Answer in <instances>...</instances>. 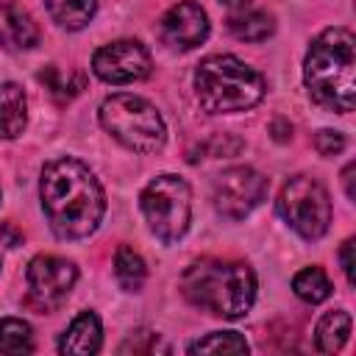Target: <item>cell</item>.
I'll use <instances>...</instances> for the list:
<instances>
[{
    "label": "cell",
    "instance_id": "1",
    "mask_svg": "<svg viewBox=\"0 0 356 356\" xmlns=\"http://www.w3.org/2000/svg\"><path fill=\"white\" fill-rule=\"evenodd\" d=\"M42 211L61 239H83L97 231L106 214V195L95 172L78 159H53L39 178Z\"/></svg>",
    "mask_w": 356,
    "mask_h": 356
},
{
    "label": "cell",
    "instance_id": "2",
    "mask_svg": "<svg viewBox=\"0 0 356 356\" xmlns=\"http://www.w3.org/2000/svg\"><path fill=\"white\" fill-rule=\"evenodd\" d=\"M303 83L309 97L337 114H348L356 106V39L348 28H325L314 36L306 61Z\"/></svg>",
    "mask_w": 356,
    "mask_h": 356
},
{
    "label": "cell",
    "instance_id": "3",
    "mask_svg": "<svg viewBox=\"0 0 356 356\" xmlns=\"http://www.w3.org/2000/svg\"><path fill=\"white\" fill-rule=\"evenodd\" d=\"M184 298L222 320H239L256 300V275L245 261L200 259L181 275Z\"/></svg>",
    "mask_w": 356,
    "mask_h": 356
},
{
    "label": "cell",
    "instance_id": "4",
    "mask_svg": "<svg viewBox=\"0 0 356 356\" xmlns=\"http://www.w3.org/2000/svg\"><path fill=\"white\" fill-rule=\"evenodd\" d=\"M264 78L236 56H206L195 70V95L209 114H234L253 108L264 97Z\"/></svg>",
    "mask_w": 356,
    "mask_h": 356
},
{
    "label": "cell",
    "instance_id": "5",
    "mask_svg": "<svg viewBox=\"0 0 356 356\" xmlns=\"http://www.w3.org/2000/svg\"><path fill=\"white\" fill-rule=\"evenodd\" d=\"M100 125L134 153H156L167 139V128L153 103L139 95H111L100 103Z\"/></svg>",
    "mask_w": 356,
    "mask_h": 356
},
{
    "label": "cell",
    "instance_id": "6",
    "mask_svg": "<svg viewBox=\"0 0 356 356\" xmlns=\"http://www.w3.org/2000/svg\"><path fill=\"white\" fill-rule=\"evenodd\" d=\"M139 206L147 220V228L164 245H172L186 234L192 220V192L181 175H172V172L156 175L142 189Z\"/></svg>",
    "mask_w": 356,
    "mask_h": 356
},
{
    "label": "cell",
    "instance_id": "7",
    "mask_svg": "<svg viewBox=\"0 0 356 356\" xmlns=\"http://www.w3.org/2000/svg\"><path fill=\"white\" fill-rule=\"evenodd\" d=\"M278 214L303 239H320L331 222V200L325 186L309 175H292L278 195Z\"/></svg>",
    "mask_w": 356,
    "mask_h": 356
},
{
    "label": "cell",
    "instance_id": "8",
    "mask_svg": "<svg viewBox=\"0 0 356 356\" xmlns=\"http://www.w3.org/2000/svg\"><path fill=\"white\" fill-rule=\"evenodd\" d=\"M267 195V178L253 167H228L214 181V209L228 220L248 217Z\"/></svg>",
    "mask_w": 356,
    "mask_h": 356
},
{
    "label": "cell",
    "instance_id": "9",
    "mask_svg": "<svg viewBox=\"0 0 356 356\" xmlns=\"http://www.w3.org/2000/svg\"><path fill=\"white\" fill-rule=\"evenodd\" d=\"M28 298L36 309L47 312L56 309L67 300V295L75 286L78 270L72 261L61 259V256H36L28 264Z\"/></svg>",
    "mask_w": 356,
    "mask_h": 356
},
{
    "label": "cell",
    "instance_id": "10",
    "mask_svg": "<svg viewBox=\"0 0 356 356\" xmlns=\"http://www.w3.org/2000/svg\"><path fill=\"white\" fill-rule=\"evenodd\" d=\"M150 53L136 39H117L95 50L92 72L106 83H134L150 75Z\"/></svg>",
    "mask_w": 356,
    "mask_h": 356
},
{
    "label": "cell",
    "instance_id": "11",
    "mask_svg": "<svg viewBox=\"0 0 356 356\" xmlns=\"http://www.w3.org/2000/svg\"><path fill=\"white\" fill-rule=\"evenodd\" d=\"M161 39L175 47V50H192L197 47L200 42H206L209 36V17L206 11L192 3V0H184L178 6H172L164 17H161Z\"/></svg>",
    "mask_w": 356,
    "mask_h": 356
},
{
    "label": "cell",
    "instance_id": "12",
    "mask_svg": "<svg viewBox=\"0 0 356 356\" xmlns=\"http://www.w3.org/2000/svg\"><path fill=\"white\" fill-rule=\"evenodd\" d=\"M39 42L33 17L17 0H0V44L6 50H28Z\"/></svg>",
    "mask_w": 356,
    "mask_h": 356
},
{
    "label": "cell",
    "instance_id": "13",
    "mask_svg": "<svg viewBox=\"0 0 356 356\" xmlns=\"http://www.w3.org/2000/svg\"><path fill=\"white\" fill-rule=\"evenodd\" d=\"M103 345V325L95 312H81L70 328L58 339V353L64 356H89L97 353Z\"/></svg>",
    "mask_w": 356,
    "mask_h": 356
},
{
    "label": "cell",
    "instance_id": "14",
    "mask_svg": "<svg viewBox=\"0 0 356 356\" xmlns=\"http://www.w3.org/2000/svg\"><path fill=\"white\" fill-rule=\"evenodd\" d=\"M28 122V100L22 86L3 83L0 86V139H17Z\"/></svg>",
    "mask_w": 356,
    "mask_h": 356
},
{
    "label": "cell",
    "instance_id": "15",
    "mask_svg": "<svg viewBox=\"0 0 356 356\" xmlns=\"http://www.w3.org/2000/svg\"><path fill=\"white\" fill-rule=\"evenodd\" d=\"M348 334H350V314L345 309H334V312H325L314 328V342H317V350L320 353H337L345 342H348Z\"/></svg>",
    "mask_w": 356,
    "mask_h": 356
},
{
    "label": "cell",
    "instance_id": "16",
    "mask_svg": "<svg viewBox=\"0 0 356 356\" xmlns=\"http://www.w3.org/2000/svg\"><path fill=\"white\" fill-rule=\"evenodd\" d=\"M44 6L50 17L67 31L86 28L97 11V0H44Z\"/></svg>",
    "mask_w": 356,
    "mask_h": 356
},
{
    "label": "cell",
    "instance_id": "17",
    "mask_svg": "<svg viewBox=\"0 0 356 356\" xmlns=\"http://www.w3.org/2000/svg\"><path fill=\"white\" fill-rule=\"evenodd\" d=\"M114 278H117V284L125 292H139L142 284H145V278H147L145 259L134 248L120 245L117 253H114Z\"/></svg>",
    "mask_w": 356,
    "mask_h": 356
},
{
    "label": "cell",
    "instance_id": "18",
    "mask_svg": "<svg viewBox=\"0 0 356 356\" xmlns=\"http://www.w3.org/2000/svg\"><path fill=\"white\" fill-rule=\"evenodd\" d=\"M228 31L242 42H261L275 31V22L267 11H239L228 17Z\"/></svg>",
    "mask_w": 356,
    "mask_h": 356
},
{
    "label": "cell",
    "instance_id": "19",
    "mask_svg": "<svg viewBox=\"0 0 356 356\" xmlns=\"http://www.w3.org/2000/svg\"><path fill=\"white\" fill-rule=\"evenodd\" d=\"M292 289L306 303H323L331 295V281L320 267H303L292 278Z\"/></svg>",
    "mask_w": 356,
    "mask_h": 356
},
{
    "label": "cell",
    "instance_id": "20",
    "mask_svg": "<svg viewBox=\"0 0 356 356\" xmlns=\"http://www.w3.org/2000/svg\"><path fill=\"white\" fill-rule=\"evenodd\" d=\"M33 350V331L25 320L6 317L0 320V353L17 356V353H31Z\"/></svg>",
    "mask_w": 356,
    "mask_h": 356
},
{
    "label": "cell",
    "instance_id": "21",
    "mask_svg": "<svg viewBox=\"0 0 356 356\" xmlns=\"http://www.w3.org/2000/svg\"><path fill=\"white\" fill-rule=\"evenodd\" d=\"M189 353H248V342L236 331H214V334L192 342Z\"/></svg>",
    "mask_w": 356,
    "mask_h": 356
},
{
    "label": "cell",
    "instance_id": "22",
    "mask_svg": "<svg viewBox=\"0 0 356 356\" xmlns=\"http://www.w3.org/2000/svg\"><path fill=\"white\" fill-rule=\"evenodd\" d=\"M39 81L58 97V100H64V97H72V95H78L81 92V86H83V81L78 78V75H64L56 64H50V67H44L42 72H39Z\"/></svg>",
    "mask_w": 356,
    "mask_h": 356
},
{
    "label": "cell",
    "instance_id": "23",
    "mask_svg": "<svg viewBox=\"0 0 356 356\" xmlns=\"http://www.w3.org/2000/svg\"><path fill=\"white\" fill-rule=\"evenodd\" d=\"M156 350L170 353V345H164L153 331H136L120 345V353H156Z\"/></svg>",
    "mask_w": 356,
    "mask_h": 356
},
{
    "label": "cell",
    "instance_id": "24",
    "mask_svg": "<svg viewBox=\"0 0 356 356\" xmlns=\"http://www.w3.org/2000/svg\"><path fill=\"white\" fill-rule=\"evenodd\" d=\"M314 147H317V153H320V156L331 159V156H337V153H342V150H345V136H342L339 131L323 128V131H317V134H314Z\"/></svg>",
    "mask_w": 356,
    "mask_h": 356
},
{
    "label": "cell",
    "instance_id": "25",
    "mask_svg": "<svg viewBox=\"0 0 356 356\" xmlns=\"http://www.w3.org/2000/svg\"><path fill=\"white\" fill-rule=\"evenodd\" d=\"M339 261H342V273H345L348 284H353V239H345V242H342Z\"/></svg>",
    "mask_w": 356,
    "mask_h": 356
},
{
    "label": "cell",
    "instance_id": "26",
    "mask_svg": "<svg viewBox=\"0 0 356 356\" xmlns=\"http://www.w3.org/2000/svg\"><path fill=\"white\" fill-rule=\"evenodd\" d=\"M353 170H356V164L350 161V164L345 167V172H342V181H345V192H348V197H350V200L356 197V189H353Z\"/></svg>",
    "mask_w": 356,
    "mask_h": 356
},
{
    "label": "cell",
    "instance_id": "27",
    "mask_svg": "<svg viewBox=\"0 0 356 356\" xmlns=\"http://www.w3.org/2000/svg\"><path fill=\"white\" fill-rule=\"evenodd\" d=\"M273 131H275V139H278V142H286V139L292 136V125H284L281 120L273 122Z\"/></svg>",
    "mask_w": 356,
    "mask_h": 356
},
{
    "label": "cell",
    "instance_id": "28",
    "mask_svg": "<svg viewBox=\"0 0 356 356\" xmlns=\"http://www.w3.org/2000/svg\"><path fill=\"white\" fill-rule=\"evenodd\" d=\"M220 3H225V6H231V8H245L250 0H220Z\"/></svg>",
    "mask_w": 356,
    "mask_h": 356
}]
</instances>
